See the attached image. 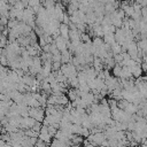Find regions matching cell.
<instances>
[{
	"instance_id": "6da1fadb",
	"label": "cell",
	"mask_w": 147,
	"mask_h": 147,
	"mask_svg": "<svg viewBox=\"0 0 147 147\" xmlns=\"http://www.w3.org/2000/svg\"><path fill=\"white\" fill-rule=\"evenodd\" d=\"M87 141L91 142V144H94L95 146H103L105 142L107 141V137L103 133V131L94 132V133H91L87 137Z\"/></svg>"
},
{
	"instance_id": "7a4b0ae2",
	"label": "cell",
	"mask_w": 147,
	"mask_h": 147,
	"mask_svg": "<svg viewBox=\"0 0 147 147\" xmlns=\"http://www.w3.org/2000/svg\"><path fill=\"white\" fill-rule=\"evenodd\" d=\"M61 71H62V74L67 77V79H71V78H75V77L78 76V70H77V68H76L72 63L62 64Z\"/></svg>"
},
{
	"instance_id": "3957f363",
	"label": "cell",
	"mask_w": 147,
	"mask_h": 147,
	"mask_svg": "<svg viewBox=\"0 0 147 147\" xmlns=\"http://www.w3.org/2000/svg\"><path fill=\"white\" fill-rule=\"evenodd\" d=\"M45 110H44V108L42 107H36V108H30V111H29V114H30V117H32V118H34L36 121H38V122H44V118H45Z\"/></svg>"
},
{
	"instance_id": "277c9868",
	"label": "cell",
	"mask_w": 147,
	"mask_h": 147,
	"mask_svg": "<svg viewBox=\"0 0 147 147\" xmlns=\"http://www.w3.org/2000/svg\"><path fill=\"white\" fill-rule=\"evenodd\" d=\"M54 42H55L57 49H59L61 53L64 52V51H68V46L70 45V41L65 40V39H64L63 37H61V36L55 37V38H54Z\"/></svg>"
},
{
	"instance_id": "5b68a950",
	"label": "cell",
	"mask_w": 147,
	"mask_h": 147,
	"mask_svg": "<svg viewBox=\"0 0 147 147\" xmlns=\"http://www.w3.org/2000/svg\"><path fill=\"white\" fill-rule=\"evenodd\" d=\"M38 138H39V140H41V141H44L46 144L52 142V136H51V133L48 131V126L42 125V127H41V130L39 132V137Z\"/></svg>"
},
{
	"instance_id": "8992f818",
	"label": "cell",
	"mask_w": 147,
	"mask_h": 147,
	"mask_svg": "<svg viewBox=\"0 0 147 147\" xmlns=\"http://www.w3.org/2000/svg\"><path fill=\"white\" fill-rule=\"evenodd\" d=\"M69 34H70V29H69V26L67 25V24H64V23H61V26H60V36L61 37H63L65 40H68L69 41Z\"/></svg>"
},
{
	"instance_id": "52a82bcc",
	"label": "cell",
	"mask_w": 147,
	"mask_h": 147,
	"mask_svg": "<svg viewBox=\"0 0 147 147\" xmlns=\"http://www.w3.org/2000/svg\"><path fill=\"white\" fill-rule=\"evenodd\" d=\"M70 146H71V142L62 141V140H59V139H55V138L51 142V147H70Z\"/></svg>"
},
{
	"instance_id": "ba28073f",
	"label": "cell",
	"mask_w": 147,
	"mask_h": 147,
	"mask_svg": "<svg viewBox=\"0 0 147 147\" xmlns=\"http://www.w3.org/2000/svg\"><path fill=\"white\" fill-rule=\"evenodd\" d=\"M131 70H132V75H133V77H136V78L141 77V75H142V72H144L142 67H141V64H139V63H137L134 67H132Z\"/></svg>"
},
{
	"instance_id": "9c48e42d",
	"label": "cell",
	"mask_w": 147,
	"mask_h": 147,
	"mask_svg": "<svg viewBox=\"0 0 147 147\" xmlns=\"http://www.w3.org/2000/svg\"><path fill=\"white\" fill-rule=\"evenodd\" d=\"M102 38H103L105 42H106L107 45H109V46H111L113 44L116 42V40H115V33H106Z\"/></svg>"
},
{
	"instance_id": "30bf717a",
	"label": "cell",
	"mask_w": 147,
	"mask_h": 147,
	"mask_svg": "<svg viewBox=\"0 0 147 147\" xmlns=\"http://www.w3.org/2000/svg\"><path fill=\"white\" fill-rule=\"evenodd\" d=\"M61 54H62L61 62H62L63 64H65V63H70V61L72 60V56H71L72 53H71L70 51H64V52H62Z\"/></svg>"
},
{
	"instance_id": "8fae6325",
	"label": "cell",
	"mask_w": 147,
	"mask_h": 147,
	"mask_svg": "<svg viewBox=\"0 0 147 147\" xmlns=\"http://www.w3.org/2000/svg\"><path fill=\"white\" fill-rule=\"evenodd\" d=\"M110 49H111V52H113V54H114V55H117V54H121V53H122V51H123V48H122V46H121L119 44H117V42H115V44H113V45L110 46Z\"/></svg>"
},
{
	"instance_id": "7c38bea8",
	"label": "cell",
	"mask_w": 147,
	"mask_h": 147,
	"mask_svg": "<svg viewBox=\"0 0 147 147\" xmlns=\"http://www.w3.org/2000/svg\"><path fill=\"white\" fill-rule=\"evenodd\" d=\"M122 70H123V67L119 65V64H116V65L113 68L114 77H116V78H121V76H122Z\"/></svg>"
},
{
	"instance_id": "4fadbf2b",
	"label": "cell",
	"mask_w": 147,
	"mask_h": 147,
	"mask_svg": "<svg viewBox=\"0 0 147 147\" xmlns=\"http://www.w3.org/2000/svg\"><path fill=\"white\" fill-rule=\"evenodd\" d=\"M34 147H47V144L44 142V141H41V140H38L37 144L34 145Z\"/></svg>"
},
{
	"instance_id": "5bb4252c",
	"label": "cell",
	"mask_w": 147,
	"mask_h": 147,
	"mask_svg": "<svg viewBox=\"0 0 147 147\" xmlns=\"http://www.w3.org/2000/svg\"><path fill=\"white\" fill-rule=\"evenodd\" d=\"M83 147H96V146H95V145H94V144H91V142H88V141H87V140H86V141H85V144H84V146H83Z\"/></svg>"
},
{
	"instance_id": "9a60e30c",
	"label": "cell",
	"mask_w": 147,
	"mask_h": 147,
	"mask_svg": "<svg viewBox=\"0 0 147 147\" xmlns=\"http://www.w3.org/2000/svg\"><path fill=\"white\" fill-rule=\"evenodd\" d=\"M117 0H109V2H116Z\"/></svg>"
}]
</instances>
